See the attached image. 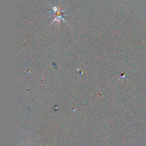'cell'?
Wrapping results in <instances>:
<instances>
[{
	"instance_id": "1",
	"label": "cell",
	"mask_w": 146,
	"mask_h": 146,
	"mask_svg": "<svg viewBox=\"0 0 146 146\" xmlns=\"http://www.w3.org/2000/svg\"><path fill=\"white\" fill-rule=\"evenodd\" d=\"M54 12L56 13V18L55 19L51 22V24H53V23L55 22V21H58V23L59 24L61 20L62 19L64 20V19H63V11H58V9L56 8V7H54Z\"/></svg>"
}]
</instances>
